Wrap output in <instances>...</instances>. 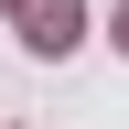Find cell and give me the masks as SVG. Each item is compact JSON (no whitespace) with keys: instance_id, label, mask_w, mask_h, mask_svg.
Returning a JSON list of instances; mask_svg holds the SVG:
<instances>
[{"instance_id":"7a4b0ae2","label":"cell","mask_w":129,"mask_h":129,"mask_svg":"<svg viewBox=\"0 0 129 129\" xmlns=\"http://www.w3.org/2000/svg\"><path fill=\"white\" fill-rule=\"evenodd\" d=\"M118 54H129V11H118Z\"/></svg>"},{"instance_id":"6da1fadb","label":"cell","mask_w":129,"mask_h":129,"mask_svg":"<svg viewBox=\"0 0 129 129\" xmlns=\"http://www.w3.org/2000/svg\"><path fill=\"white\" fill-rule=\"evenodd\" d=\"M75 32H86V0H22V43L32 54H75Z\"/></svg>"}]
</instances>
